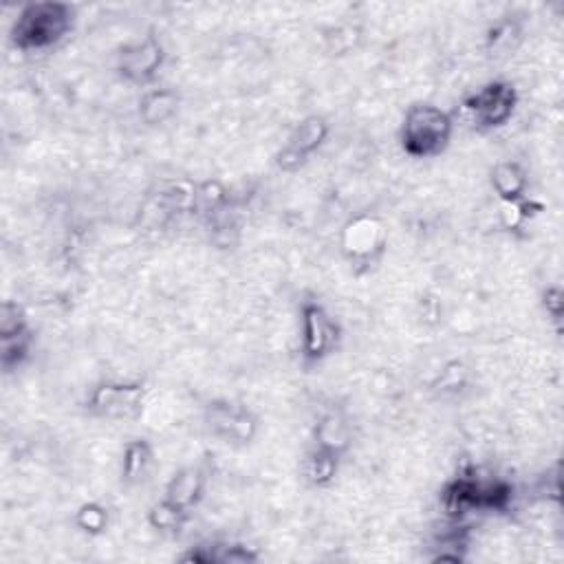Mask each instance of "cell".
<instances>
[{"mask_svg":"<svg viewBox=\"0 0 564 564\" xmlns=\"http://www.w3.org/2000/svg\"><path fill=\"white\" fill-rule=\"evenodd\" d=\"M75 12L67 3H29L12 25V42L20 51H45L71 34Z\"/></svg>","mask_w":564,"mask_h":564,"instance_id":"6da1fadb","label":"cell"},{"mask_svg":"<svg viewBox=\"0 0 564 564\" xmlns=\"http://www.w3.org/2000/svg\"><path fill=\"white\" fill-rule=\"evenodd\" d=\"M452 117L435 104L410 106L401 124V146L412 159L441 155L452 139Z\"/></svg>","mask_w":564,"mask_h":564,"instance_id":"7a4b0ae2","label":"cell"},{"mask_svg":"<svg viewBox=\"0 0 564 564\" xmlns=\"http://www.w3.org/2000/svg\"><path fill=\"white\" fill-rule=\"evenodd\" d=\"M518 102L516 89L509 82H490L465 100V111L470 113L479 128H501L514 115Z\"/></svg>","mask_w":564,"mask_h":564,"instance_id":"3957f363","label":"cell"},{"mask_svg":"<svg viewBox=\"0 0 564 564\" xmlns=\"http://www.w3.org/2000/svg\"><path fill=\"white\" fill-rule=\"evenodd\" d=\"M300 316V353L309 364L320 362L338 344V324L333 322V318L318 302H305Z\"/></svg>","mask_w":564,"mask_h":564,"instance_id":"277c9868","label":"cell"},{"mask_svg":"<svg viewBox=\"0 0 564 564\" xmlns=\"http://www.w3.org/2000/svg\"><path fill=\"white\" fill-rule=\"evenodd\" d=\"M166 62V49L155 34L130 42L117 56V71L130 84H148Z\"/></svg>","mask_w":564,"mask_h":564,"instance_id":"5b68a950","label":"cell"},{"mask_svg":"<svg viewBox=\"0 0 564 564\" xmlns=\"http://www.w3.org/2000/svg\"><path fill=\"white\" fill-rule=\"evenodd\" d=\"M205 423L212 435L225 443H249L256 435V417L234 401H212L205 412Z\"/></svg>","mask_w":564,"mask_h":564,"instance_id":"8992f818","label":"cell"},{"mask_svg":"<svg viewBox=\"0 0 564 564\" xmlns=\"http://www.w3.org/2000/svg\"><path fill=\"white\" fill-rule=\"evenodd\" d=\"M327 137H329L327 119L320 115L305 117L294 130H291L287 144L282 146L278 155V166L289 172L298 170L313 153H318L320 146L327 141Z\"/></svg>","mask_w":564,"mask_h":564,"instance_id":"52a82bcc","label":"cell"},{"mask_svg":"<svg viewBox=\"0 0 564 564\" xmlns=\"http://www.w3.org/2000/svg\"><path fill=\"white\" fill-rule=\"evenodd\" d=\"M144 395L146 390L141 384L108 382L93 390L89 397V408L102 417H135L141 410V404H144Z\"/></svg>","mask_w":564,"mask_h":564,"instance_id":"ba28073f","label":"cell"},{"mask_svg":"<svg viewBox=\"0 0 564 564\" xmlns=\"http://www.w3.org/2000/svg\"><path fill=\"white\" fill-rule=\"evenodd\" d=\"M205 492V476L199 468H183L170 483L166 485V496L164 501L175 505L181 512H190V509L201 501Z\"/></svg>","mask_w":564,"mask_h":564,"instance_id":"9c48e42d","label":"cell"},{"mask_svg":"<svg viewBox=\"0 0 564 564\" xmlns=\"http://www.w3.org/2000/svg\"><path fill=\"white\" fill-rule=\"evenodd\" d=\"M351 446V426L338 412L324 415L316 426V448L340 454Z\"/></svg>","mask_w":564,"mask_h":564,"instance_id":"30bf717a","label":"cell"},{"mask_svg":"<svg viewBox=\"0 0 564 564\" xmlns=\"http://www.w3.org/2000/svg\"><path fill=\"white\" fill-rule=\"evenodd\" d=\"M31 342H34V338H31L29 324L16 329H0V364H3L5 371H14L27 360Z\"/></svg>","mask_w":564,"mask_h":564,"instance_id":"8fae6325","label":"cell"},{"mask_svg":"<svg viewBox=\"0 0 564 564\" xmlns=\"http://www.w3.org/2000/svg\"><path fill=\"white\" fill-rule=\"evenodd\" d=\"M492 188L505 203H518L523 201L527 190V177L523 168L512 161H503L492 172Z\"/></svg>","mask_w":564,"mask_h":564,"instance_id":"7c38bea8","label":"cell"},{"mask_svg":"<svg viewBox=\"0 0 564 564\" xmlns=\"http://www.w3.org/2000/svg\"><path fill=\"white\" fill-rule=\"evenodd\" d=\"M177 95L170 89L148 91L139 102V115L148 126H161L177 113Z\"/></svg>","mask_w":564,"mask_h":564,"instance_id":"4fadbf2b","label":"cell"},{"mask_svg":"<svg viewBox=\"0 0 564 564\" xmlns=\"http://www.w3.org/2000/svg\"><path fill=\"white\" fill-rule=\"evenodd\" d=\"M150 463H153V450H150L148 443L141 439L130 441L122 457V479L126 483L139 481L146 474Z\"/></svg>","mask_w":564,"mask_h":564,"instance_id":"5bb4252c","label":"cell"},{"mask_svg":"<svg viewBox=\"0 0 564 564\" xmlns=\"http://www.w3.org/2000/svg\"><path fill=\"white\" fill-rule=\"evenodd\" d=\"M335 472H338V454L327 452L322 448H316L305 463V476L311 485L324 487L335 479Z\"/></svg>","mask_w":564,"mask_h":564,"instance_id":"9a60e30c","label":"cell"},{"mask_svg":"<svg viewBox=\"0 0 564 564\" xmlns=\"http://www.w3.org/2000/svg\"><path fill=\"white\" fill-rule=\"evenodd\" d=\"M188 512H181L175 505H170L166 501H161L159 505H155L150 509V525L159 531H175L183 525Z\"/></svg>","mask_w":564,"mask_h":564,"instance_id":"2e32d148","label":"cell"},{"mask_svg":"<svg viewBox=\"0 0 564 564\" xmlns=\"http://www.w3.org/2000/svg\"><path fill=\"white\" fill-rule=\"evenodd\" d=\"M106 520L108 518H106L104 507L95 505V503L84 505L78 512V525L80 529L89 531V534H100V531L106 527Z\"/></svg>","mask_w":564,"mask_h":564,"instance_id":"e0dca14e","label":"cell"},{"mask_svg":"<svg viewBox=\"0 0 564 564\" xmlns=\"http://www.w3.org/2000/svg\"><path fill=\"white\" fill-rule=\"evenodd\" d=\"M518 38V29L514 23H501L498 27L492 29L490 40H487V45H490V51L498 53V51H509L512 49V40Z\"/></svg>","mask_w":564,"mask_h":564,"instance_id":"ac0fdd59","label":"cell"}]
</instances>
